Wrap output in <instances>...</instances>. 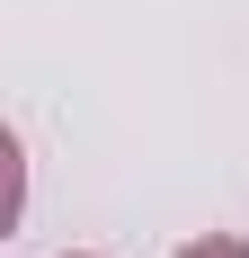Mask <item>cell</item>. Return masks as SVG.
Here are the masks:
<instances>
[{
    "label": "cell",
    "instance_id": "obj_1",
    "mask_svg": "<svg viewBox=\"0 0 249 258\" xmlns=\"http://www.w3.org/2000/svg\"><path fill=\"white\" fill-rule=\"evenodd\" d=\"M169 258H249V240L240 232H196V240H178Z\"/></svg>",
    "mask_w": 249,
    "mask_h": 258
},
{
    "label": "cell",
    "instance_id": "obj_2",
    "mask_svg": "<svg viewBox=\"0 0 249 258\" xmlns=\"http://www.w3.org/2000/svg\"><path fill=\"white\" fill-rule=\"evenodd\" d=\"M63 258H98V249H63Z\"/></svg>",
    "mask_w": 249,
    "mask_h": 258
}]
</instances>
